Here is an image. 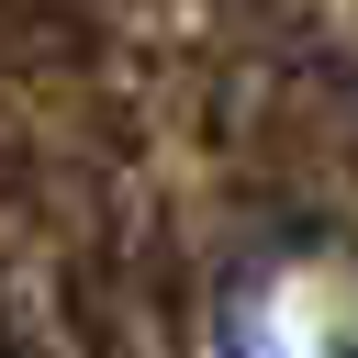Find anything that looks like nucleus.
I'll return each instance as SVG.
<instances>
[{
    "instance_id": "1",
    "label": "nucleus",
    "mask_w": 358,
    "mask_h": 358,
    "mask_svg": "<svg viewBox=\"0 0 358 358\" xmlns=\"http://www.w3.org/2000/svg\"><path fill=\"white\" fill-rule=\"evenodd\" d=\"M213 358H358V246L336 224H268L213 280Z\"/></svg>"
}]
</instances>
